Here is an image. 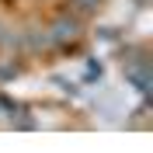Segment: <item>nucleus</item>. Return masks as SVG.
I'll return each mask as SVG.
<instances>
[{"mask_svg":"<svg viewBox=\"0 0 153 153\" xmlns=\"http://www.w3.org/2000/svg\"><path fill=\"white\" fill-rule=\"evenodd\" d=\"M70 7L80 10V14H94V10L101 7V0H70Z\"/></svg>","mask_w":153,"mask_h":153,"instance_id":"obj_3","label":"nucleus"},{"mask_svg":"<svg viewBox=\"0 0 153 153\" xmlns=\"http://www.w3.org/2000/svg\"><path fill=\"white\" fill-rule=\"evenodd\" d=\"M139 4H143V0H139Z\"/></svg>","mask_w":153,"mask_h":153,"instance_id":"obj_5","label":"nucleus"},{"mask_svg":"<svg viewBox=\"0 0 153 153\" xmlns=\"http://www.w3.org/2000/svg\"><path fill=\"white\" fill-rule=\"evenodd\" d=\"M14 73H18V66H14V63H10V66H0V80H10Z\"/></svg>","mask_w":153,"mask_h":153,"instance_id":"obj_4","label":"nucleus"},{"mask_svg":"<svg viewBox=\"0 0 153 153\" xmlns=\"http://www.w3.org/2000/svg\"><path fill=\"white\" fill-rule=\"evenodd\" d=\"M21 42H25L31 52H42V49H49V45H52L49 31H25V38H21Z\"/></svg>","mask_w":153,"mask_h":153,"instance_id":"obj_2","label":"nucleus"},{"mask_svg":"<svg viewBox=\"0 0 153 153\" xmlns=\"http://www.w3.org/2000/svg\"><path fill=\"white\" fill-rule=\"evenodd\" d=\"M80 18H73V14H59L56 21H52V28H49V38H52V45H70V42H76L80 38Z\"/></svg>","mask_w":153,"mask_h":153,"instance_id":"obj_1","label":"nucleus"}]
</instances>
